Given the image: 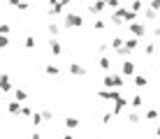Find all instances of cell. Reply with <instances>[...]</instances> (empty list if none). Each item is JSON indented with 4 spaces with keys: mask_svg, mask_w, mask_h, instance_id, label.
Masks as SVG:
<instances>
[{
    "mask_svg": "<svg viewBox=\"0 0 160 139\" xmlns=\"http://www.w3.org/2000/svg\"><path fill=\"white\" fill-rule=\"evenodd\" d=\"M144 16H146V21H156V19H158V12L148 7V9H144Z\"/></svg>",
    "mask_w": 160,
    "mask_h": 139,
    "instance_id": "d4e9b609",
    "label": "cell"
},
{
    "mask_svg": "<svg viewBox=\"0 0 160 139\" xmlns=\"http://www.w3.org/2000/svg\"><path fill=\"white\" fill-rule=\"evenodd\" d=\"M137 47H139V40H137V37H128V40H125V47H123V49H118L116 53L125 60V58H128V56H130L132 51H135Z\"/></svg>",
    "mask_w": 160,
    "mask_h": 139,
    "instance_id": "277c9868",
    "label": "cell"
},
{
    "mask_svg": "<svg viewBox=\"0 0 160 139\" xmlns=\"http://www.w3.org/2000/svg\"><path fill=\"white\" fill-rule=\"evenodd\" d=\"M148 7H151V9H156V12H158V9H160V0H151V2H148Z\"/></svg>",
    "mask_w": 160,
    "mask_h": 139,
    "instance_id": "8d00e7d4",
    "label": "cell"
},
{
    "mask_svg": "<svg viewBox=\"0 0 160 139\" xmlns=\"http://www.w3.org/2000/svg\"><path fill=\"white\" fill-rule=\"evenodd\" d=\"M135 72H137V67H135V63H132L130 58H125L123 63H121V74L123 77H137Z\"/></svg>",
    "mask_w": 160,
    "mask_h": 139,
    "instance_id": "5b68a950",
    "label": "cell"
},
{
    "mask_svg": "<svg viewBox=\"0 0 160 139\" xmlns=\"http://www.w3.org/2000/svg\"><path fill=\"white\" fill-rule=\"evenodd\" d=\"M142 2H144V0H132L130 9H132V12H139V9H142Z\"/></svg>",
    "mask_w": 160,
    "mask_h": 139,
    "instance_id": "f546056e",
    "label": "cell"
},
{
    "mask_svg": "<svg viewBox=\"0 0 160 139\" xmlns=\"http://www.w3.org/2000/svg\"><path fill=\"white\" fill-rule=\"evenodd\" d=\"M7 111H9L12 116H19L21 111H23V107H21L19 100H14V102H7Z\"/></svg>",
    "mask_w": 160,
    "mask_h": 139,
    "instance_id": "5bb4252c",
    "label": "cell"
},
{
    "mask_svg": "<svg viewBox=\"0 0 160 139\" xmlns=\"http://www.w3.org/2000/svg\"><path fill=\"white\" fill-rule=\"evenodd\" d=\"M139 121H142V118H139V114H137V111H130V114H128V123H130V125H137Z\"/></svg>",
    "mask_w": 160,
    "mask_h": 139,
    "instance_id": "cb8c5ba5",
    "label": "cell"
},
{
    "mask_svg": "<svg viewBox=\"0 0 160 139\" xmlns=\"http://www.w3.org/2000/svg\"><path fill=\"white\" fill-rule=\"evenodd\" d=\"M21 2H23V0H9V5H12V7H16V9H19Z\"/></svg>",
    "mask_w": 160,
    "mask_h": 139,
    "instance_id": "f35d334b",
    "label": "cell"
},
{
    "mask_svg": "<svg viewBox=\"0 0 160 139\" xmlns=\"http://www.w3.org/2000/svg\"><path fill=\"white\" fill-rule=\"evenodd\" d=\"M0 47H2V49L9 47V35H2V37H0Z\"/></svg>",
    "mask_w": 160,
    "mask_h": 139,
    "instance_id": "d6a6232c",
    "label": "cell"
},
{
    "mask_svg": "<svg viewBox=\"0 0 160 139\" xmlns=\"http://www.w3.org/2000/svg\"><path fill=\"white\" fill-rule=\"evenodd\" d=\"M63 139H74V135H65Z\"/></svg>",
    "mask_w": 160,
    "mask_h": 139,
    "instance_id": "ee69618b",
    "label": "cell"
},
{
    "mask_svg": "<svg viewBox=\"0 0 160 139\" xmlns=\"http://www.w3.org/2000/svg\"><path fill=\"white\" fill-rule=\"evenodd\" d=\"M112 118H114V111H104V114H102V125H109Z\"/></svg>",
    "mask_w": 160,
    "mask_h": 139,
    "instance_id": "4316f807",
    "label": "cell"
},
{
    "mask_svg": "<svg viewBox=\"0 0 160 139\" xmlns=\"http://www.w3.org/2000/svg\"><path fill=\"white\" fill-rule=\"evenodd\" d=\"M26 49H35L37 47V40H35V37H32V35H28V37H26Z\"/></svg>",
    "mask_w": 160,
    "mask_h": 139,
    "instance_id": "484cf974",
    "label": "cell"
},
{
    "mask_svg": "<svg viewBox=\"0 0 160 139\" xmlns=\"http://www.w3.org/2000/svg\"><path fill=\"white\" fill-rule=\"evenodd\" d=\"M148 2H151V0H148Z\"/></svg>",
    "mask_w": 160,
    "mask_h": 139,
    "instance_id": "bcb514c9",
    "label": "cell"
},
{
    "mask_svg": "<svg viewBox=\"0 0 160 139\" xmlns=\"http://www.w3.org/2000/svg\"><path fill=\"white\" fill-rule=\"evenodd\" d=\"M14 100H19V102H26V100H28V93L21 91V88H16V91H14Z\"/></svg>",
    "mask_w": 160,
    "mask_h": 139,
    "instance_id": "603a6c76",
    "label": "cell"
},
{
    "mask_svg": "<svg viewBox=\"0 0 160 139\" xmlns=\"http://www.w3.org/2000/svg\"><path fill=\"white\" fill-rule=\"evenodd\" d=\"M32 114H35V111L30 107H23V111H21V116H26V118H32Z\"/></svg>",
    "mask_w": 160,
    "mask_h": 139,
    "instance_id": "836d02e7",
    "label": "cell"
},
{
    "mask_svg": "<svg viewBox=\"0 0 160 139\" xmlns=\"http://www.w3.org/2000/svg\"><path fill=\"white\" fill-rule=\"evenodd\" d=\"M156 137H160V123H158V127H156Z\"/></svg>",
    "mask_w": 160,
    "mask_h": 139,
    "instance_id": "7bdbcfd3",
    "label": "cell"
},
{
    "mask_svg": "<svg viewBox=\"0 0 160 139\" xmlns=\"http://www.w3.org/2000/svg\"><path fill=\"white\" fill-rule=\"evenodd\" d=\"M104 2H107V7H112V9H118V7H121L118 0H104Z\"/></svg>",
    "mask_w": 160,
    "mask_h": 139,
    "instance_id": "1f68e13d",
    "label": "cell"
},
{
    "mask_svg": "<svg viewBox=\"0 0 160 139\" xmlns=\"http://www.w3.org/2000/svg\"><path fill=\"white\" fill-rule=\"evenodd\" d=\"M9 30H12V26H9V23H2V26H0V32H2V35H9Z\"/></svg>",
    "mask_w": 160,
    "mask_h": 139,
    "instance_id": "e575fe53",
    "label": "cell"
},
{
    "mask_svg": "<svg viewBox=\"0 0 160 139\" xmlns=\"http://www.w3.org/2000/svg\"><path fill=\"white\" fill-rule=\"evenodd\" d=\"M109 23H114V26H123V23H125V19H123V16H121V14L116 12V9H114V12H112V16H109Z\"/></svg>",
    "mask_w": 160,
    "mask_h": 139,
    "instance_id": "9a60e30c",
    "label": "cell"
},
{
    "mask_svg": "<svg viewBox=\"0 0 160 139\" xmlns=\"http://www.w3.org/2000/svg\"><path fill=\"white\" fill-rule=\"evenodd\" d=\"M65 127H68V130H77V127H79V118H77V116H68V118H65Z\"/></svg>",
    "mask_w": 160,
    "mask_h": 139,
    "instance_id": "2e32d148",
    "label": "cell"
},
{
    "mask_svg": "<svg viewBox=\"0 0 160 139\" xmlns=\"http://www.w3.org/2000/svg\"><path fill=\"white\" fill-rule=\"evenodd\" d=\"M153 35H156V37H160V26H156V28H153Z\"/></svg>",
    "mask_w": 160,
    "mask_h": 139,
    "instance_id": "60d3db41",
    "label": "cell"
},
{
    "mask_svg": "<svg viewBox=\"0 0 160 139\" xmlns=\"http://www.w3.org/2000/svg\"><path fill=\"white\" fill-rule=\"evenodd\" d=\"M47 32H49V37H58V32H60V26L56 23V21H51V23L47 26Z\"/></svg>",
    "mask_w": 160,
    "mask_h": 139,
    "instance_id": "ac0fdd59",
    "label": "cell"
},
{
    "mask_svg": "<svg viewBox=\"0 0 160 139\" xmlns=\"http://www.w3.org/2000/svg\"><path fill=\"white\" fill-rule=\"evenodd\" d=\"M42 114H44V121H51L53 118V111H49V109H44Z\"/></svg>",
    "mask_w": 160,
    "mask_h": 139,
    "instance_id": "74e56055",
    "label": "cell"
},
{
    "mask_svg": "<svg viewBox=\"0 0 160 139\" xmlns=\"http://www.w3.org/2000/svg\"><path fill=\"white\" fill-rule=\"evenodd\" d=\"M0 91L7 95L9 91H12V79H9V74L7 72H2V77H0Z\"/></svg>",
    "mask_w": 160,
    "mask_h": 139,
    "instance_id": "8fae6325",
    "label": "cell"
},
{
    "mask_svg": "<svg viewBox=\"0 0 160 139\" xmlns=\"http://www.w3.org/2000/svg\"><path fill=\"white\" fill-rule=\"evenodd\" d=\"M30 123L35 125V130H37V127L44 123V114H42V111H35V114H32V118H30Z\"/></svg>",
    "mask_w": 160,
    "mask_h": 139,
    "instance_id": "e0dca14e",
    "label": "cell"
},
{
    "mask_svg": "<svg viewBox=\"0 0 160 139\" xmlns=\"http://www.w3.org/2000/svg\"><path fill=\"white\" fill-rule=\"evenodd\" d=\"M104 7H107V2H104V0H95V2L88 5V12L98 16V14H102V12H104Z\"/></svg>",
    "mask_w": 160,
    "mask_h": 139,
    "instance_id": "9c48e42d",
    "label": "cell"
},
{
    "mask_svg": "<svg viewBox=\"0 0 160 139\" xmlns=\"http://www.w3.org/2000/svg\"><path fill=\"white\" fill-rule=\"evenodd\" d=\"M146 121H158V111L156 109H148L146 111Z\"/></svg>",
    "mask_w": 160,
    "mask_h": 139,
    "instance_id": "f1b7e54d",
    "label": "cell"
},
{
    "mask_svg": "<svg viewBox=\"0 0 160 139\" xmlns=\"http://www.w3.org/2000/svg\"><path fill=\"white\" fill-rule=\"evenodd\" d=\"M109 47H112V42H102L100 47H98V51H100V53H104V51H107Z\"/></svg>",
    "mask_w": 160,
    "mask_h": 139,
    "instance_id": "d590c367",
    "label": "cell"
},
{
    "mask_svg": "<svg viewBox=\"0 0 160 139\" xmlns=\"http://www.w3.org/2000/svg\"><path fill=\"white\" fill-rule=\"evenodd\" d=\"M2 2H9V0H2Z\"/></svg>",
    "mask_w": 160,
    "mask_h": 139,
    "instance_id": "f6af8a7d",
    "label": "cell"
},
{
    "mask_svg": "<svg viewBox=\"0 0 160 139\" xmlns=\"http://www.w3.org/2000/svg\"><path fill=\"white\" fill-rule=\"evenodd\" d=\"M68 72H70L72 77H86V74H88V70L84 67V65H81V63H74V60L68 65Z\"/></svg>",
    "mask_w": 160,
    "mask_h": 139,
    "instance_id": "8992f818",
    "label": "cell"
},
{
    "mask_svg": "<svg viewBox=\"0 0 160 139\" xmlns=\"http://www.w3.org/2000/svg\"><path fill=\"white\" fill-rule=\"evenodd\" d=\"M142 104H144V97H142V95H135V97L130 100V107H132V109H139Z\"/></svg>",
    "mask_w": 160,
    "mask_h": 139,
    "instance_id": "7402d4cb",
    "label": "cell"
},
{
    "mask_svg": "<svg viewBox=\"0 0 160 139\" xmlns=\"http://www.w3.org/2000/svg\"><path fill=\"white\" fill-rule=\"evenodd\" d=\"M84 26V16L77 12H68L63 19V28H81Z\"/></svg>",
    "mask_w": 160,
    "mask_h": 139,
    "instance_id": "7a4b0ae2",
    "label": "cell"
},
{
    "mask_svg": "<svg viewBox=\"0 0 160 139\" xmlns=\"http://www.w3.org/2000/svg\"><path fill=\"white\" fill-rule=\"evenodd\" d=\"M132 79H135V86H137V88H146V86H148V79H146V77H142V74L132 77Z\"/></svg>",
    "mask_w": 160,
    "mask_h": 139,
    "instance_id": "d6986e66",
    "label": "cell"
},
{
    "mask_svg": "<svg viewBox=\"0 0 160 139\" xmlns=\"http://www.w3.org/2000/svg\"><path fill=\"white\" fill-rule=\"evenodd\" d=\"M30 139H42V135H40V130H35V132H32V135H30Z\"/></svg>",
    "mask_w": 160,
    "mask_h": 139,
    "instance_id": "ab89813d",
    "label": "cell"
},
{
    "mask_svg": "<svg viewBox=\"0 0 160 139\" xmlns=\"http://www.w3.org/2000/svg\"><path fill=\"white\" fill-rule=\"evenodd\" d=\"M130 32H132V37H137V40H142V37L146 35V26L144 23H130Z\"/></svg>",
    "mask_w": 160,
    "mask_h": 139,
    "instance_id": "52a82bcc",
    "label": "cell"
},
{
    "mask_svg": "<svg viewBox=\"0 0 160 139\" xmlns=\"http://www.w3.org/2000/svg\"><path fill=\"white\" fill-rule=\"evenodd\" d=\"M98 97L104 100V102H116V100H121L123 95H121L118 88H102V91H98Z\"/></svg>",
    "mask_w": 160,
    "mask_h": 139,
    "instance_id": "3957f363",
    "label": "cell"
},
{
    "mask_svg": "<svg viewBox=\"0 0 160 139\" xmlns=\"http://www.w3.org/2000/svg\"><path fill=\"white\" fill-rule=\"evenodd\" d=\"M144 53H146V56H153V53H156V44H153V42H148L146 47H144Z\"/></svg>",
    "mask_w": 160,
    "mask_h": 139,
    "instance_id": "83f0119b",
    "label": "cell"
},
{
    "mask_svg": "<svg viewBox=\"0 0 160 139\" xmlns=\"http://www.w3.org/2000/svg\"><path fill=\"white\" fill-rule=\"evenodd\" d=\"M123 47H125L123 37H114V40H112V49H114V51H118V49H123Z\"/></svg>",
    "mask_w": 160,
    "mask_h": 139,
    "instance_id": "ffe728a7",
    "label": "cell"
},
{
    "mask_svg": "<svg viewBox=\"0 0 160 139\" xmlns=\"http://www.w3.org/2000/svg\"><path fill=\"white\" fill-rule=\"evenodd\" d=\"M98 67H100L104 74H109V72H112V58H109V56H102L100 63H98Z\"/></svg>",
    "mask_w": 160,
    "mask_h": 139,
    "instance_id": "7c38bea8",
    "label": "cell"
},
{
    "mask_svg": "<svg viewBox=\"0 0 160 139\" xmlns=\"http://www.w3.org/2000/svg\"><path fill=\"white\" fill-rule=\"evenodd\" d=\"M123 86V74H114V72H109V74H104L102 79V88H118Z\"/></svg>",
    "mask_w": 160,
    "mask_h": 139,
    "instance_id": "6da1fadb",
    "label": "cell"
},
{
    "mask_svg": "<svg viewBox=\"0 0 160 139\" xmlns=\"http://www.w3.org/2000/svg\"><path fill=\"white\" fill-rule=\"evenodd\" d=\"M44 72H47L49 77H58V74H60V67H58V65H47Z\"/></svg>",
    "mask_w": 160,
    "mask_h": 139,
    "instance_id": "44dd1931",
    "label": "cell"
},
{
    "mask_svg": "<svg viewBox=\"0 0 160 139\" xmlns=\"http://www.w3.org/2000/svg\"><path fill=\"white\" fill-rule=\"evenodd\" d=\"M70 2H72V0H60V5H63V7H65V5H70Z\"/></svg>",
    "mask_w": 160,
    "mask_h": 139,
    "instance_id": "b9f144b4",
    "label": "cell"
},
{
    "mask_svg": "<svg viewBox=\"0 0 160 139\" xmlns=\"http://www.w3.org/2000/svg\"><path fill=\"white\" fill-rule=\"evenodd\" d=\"M60 14H63V5H60V2H58V5H53V7H49V9H47V16H49V19H51V21H53V19H58Z\"/></svg>",
    "mask_w": 160,
    "mask_h": 139,
    "instance_id": "4fadbf2b",
    "label": "cell"
},
{
    "mask_svg": "<svg viewBox=\"0 0 160 139\" xmlns=\"http://www.w3.org/2000/svg\"><path fill=\"white\" fill-rule=\"evenodd\" d=\"M130 107V100H125V97H121V100H116V102H114V116H118V114H123L125 109Z\"/></svg>",
    "mask_w": 160,
    "mask_h": 139,
    "instance_id": "ba28073f",
    "label": "cell"
},
{
    "mask_svg": "<svg viewBox=\"0 0 160 139\" xmlns=\"http://www.w3.org/2000/svg\"><path fill=\"white\" fill-rule=\"evenodd\" d=\"M104 26H107V23H104L102 19H98L95 23H93V30H104Z\"/></svg>",
    "mask_w": 160,
    "mask_h": 139,
    "instance_id": "4dcf8cb0",
    "label": "cell"
},
{
    "mask_svg": "<svg viewBox=\"0 0 160 139\" xmlns=\"http://www.w3.org/2000/svg\"><path fill=\"white\" fill-rule=\"evenodd\" d=\"M49 51L56 56V58H58L60 53H63V44L58 42V37H51V40H49Z\"/></svg>",
    "mask_w": 160,
    "mask_h": 139,
    "instance_id": "30bf717a",
    "label": "cell"
}]
</instances>
